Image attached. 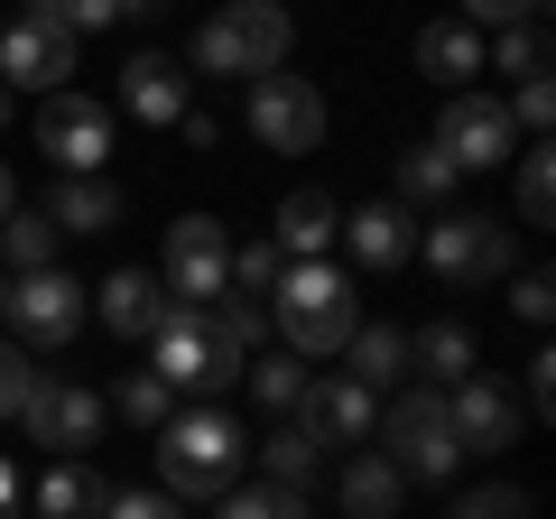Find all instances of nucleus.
<instances>
[{"instance_id": "obj_33", "label": "nucleus", "mask_w": 556, "mask_h": 519, "mask_svg": "<svg viewBox=\"0 0 556 519\" xmlns=\"http://www.w3.org/2000/svg\"><path fill=\"white\" fill-rule=\"evenodd\" d=\"M130 10H149V0H38V20L65 28V38H84V28H112V20H130Z\"/></svg>"}, {"instance_id": "obj_49", "label": "nucleus", "mask_w": 556, "mask_h": 519, "mask_svg": "<svg viewBox=\"0 0 556 519\" xmlns=\"http://www.w3.org/2000/svg\"><path fill=\"white\" fill-rule=\"evenodd\" d=\"M149 10H159V0H149Z\"/></svg>"}, {"instance_id": "obj_31", "label": "nucleus", "mask_w": 556, "mask_h": 519, "mask_svg": "<svg viewBox=\"0 0 556 519\" xmlns=\"http://www.w3.org/2000/svg\"><path fill=\"white\" fill-rule=\"evenodd\" d=\"M482 65H501V75H519V84L547 75V20H510V28L492 38V56H482Z\"/></svg>"}, {"instance_id": "obj_26", "label": "nucleus", "mask_w": 556, "mask_h": 519, "mask_svg": "<svg viewBox=\"0 0 556 519\" xmlns=\"http://www.w3.org/2000/svg\"><path fill=\"white\" fill-rule=\"evenodd\" d=\"M241 380L260 390L269 418H298V400H306V353H251V362H241Z\"/></svg>"}, {"instance_id": "obj_4", "label": "nucleus", "mask_w": 556, "mask_h": 519, "mask_svg": "<svg viewBox=\"0 0 556 519\" xmlns=\"http://www.w3.org/2000/svg\"><path fill=\"white\" fill-rule=\"evenodd\" d=\"M380 436H390L399 482H455V464H464L455 418H445V390H399V400L380 408Z\"/></svg>"}, {"instance_id": "obj_23", "label": "nucleus", "mask_w": 556, "mask_h": 519, "mask_svg": "<svg viewBox=\"0 0 556 519\" xmlns=\"http://www.w3.org/2000/svg\"><path fill=\"white\" fill-rule=\"evenodd\" d=\"M399 501H408V482H399L390 455H353L343 464V519H399Z\"/></svg>"}, {"instance_id": "obj_2", "label": "nucleus", "mask_w": 556, "mask_h": 519, "mask_svg": "<svg viewBox=\"0 0 556 519\" xmlns=\"http://www.w3.org/2000/svg\"><path fill=\"white\" fill-rule=\"evenodd\" d=\"M278 334H288V353H343L353 343V279H343L334 260H288V279H278L269 298Z\"/></svg>"}, {"instance_id": "obj_3", "label": "nucleus", "mask_w": 556, "mask_h": 519, "mask_svg": "<svg viewBox=\"0 0 556 519\" xmlns=\"http://www.w3.org/2000/svg\"><path fill=\"white\" fill-rule=\"evenodd\" d=\"M288 38H298V20L278 0H232L223 20L195 28V65L204 75H278L288 65Z\"/></svg>"}, {"instance_id": "obj_10", "label": "nucleus", "mask_w": 556, "mask_h": 519, "mask_svg": "<svg viewBox=\"0 0 556 519\" xmlns=\"http://www.w3.org/2000/svg\"><path fill=\"white\" fill-rule=\"evenodd\" d=\"M84 316H93V288L65 279V269H28V279H10V325H20L28 343H47V353L75 343Z\"/></svg>"}, {"instance_id": "obj_12", "label": "nucleus", "mask_w": 556, "mask_h": 519, "mask_svg": "<svg viewBox=\"0 0 556 519\" xmlns=\"http://www.w3.org/2000/svg\"><path fill=\"white\" fill-rule=\"evenodd\" d=\"M93 316L112 325L121 343H159V334H167L177 316H204V306L167 298V288H159V279H139V269H112V279L93 288Z\"/></svg>"}, {"instance_id": "obj_14", "label": "nucleus", "mask_w": 556, "mask_h": 519, "mask_svg": "<svg viewBox=\"0 0 556 519\" xmlns=\"http://www.w3.org/2000/svg\"><path fill=\"white\" fill-rule=\"evenodd\" d=\"M20 418H28V436H38L47 455H84V445L102 436V400L75 390V380H47V371H38V390L20 400Z\"/></svg>"}, {"instance_id": "obj_18", "label": "nucleus", "mask_w": 556, "mask_h": 519, "mask_svg": "<svg viewBox=\"0 0 556 519\" xmlns=\"http://www.w3.org/2000/svg\"><path fill=\"white\" fill-rule=\"evenodd\" d=\"M334 232H343V214H334V195H316V186L278 195V214H269V251L278 260H325Z\"/></svg>"}, {"instance_id": "obj_1", "label": "nucleus", "mask_w": 556, "mask_h": 519, "mask_svg": "<svg viewBox=\"0 0 556 519\" xmlns=\"http://www.w3.org/2000/svg\"><path fill=\"white\" fill-rule=\"evenodd\" d=\"M241 455H251V436H241L214 400L177 408V418L159 427V473H167V492H177V501H223V492H232V473H241Z\"/></svg>"}, {"instance_id": "obj_34", "label": "nucleus", "mask_w": 556, "mask_h": 519, "mask_svg": "<svg viewBox=\"0 0 556 519\" xmlns=\"http://www.w3.org/2000/svg\"><path fill=\"white\" fill-rule=\"evenodd\" d=\"M214 519H316V510H306V492H278V482H260V492H223Z\"/></svg>"}, {"instance_id": "obj_15", "label": "nucleus", "mask_w": 556, "mask_h": 519, "mask_svg": "<svg viewBox=\"0 0 556 519\" xmlns=\"http://www.w3.org/2000/svg\"><path fill=\"white\" fill-rule=\"evenodd\" d=\"M445 418H455V445L464 455H501V445H519V400L501 390L492 371H473V380H455V400H445Z\"/></svg>"}, {"instance_id": "obj_8", "label": "nucleus", "mask_w": 556, "mask_h": 519, "mask_svg": "<svg viewBox=\"0 0 556 519\" xmlns=\"http://www.w3.org/2000/svg\"><path fill=\"white\" fill-rule=\"evenodd\" d=\"M159 288H167V298H186V306H214L223 288H232V241H223V223H214V214H186V223H167Z\"/></svg>"}, {"instance_id": "obj_39", "label": "nucleus", "mask_w": 556, "mask_h": 519, "mask_svg": "<svg viewBox=\"0 0 556 519\" xmlns=\"http://www.w3.org/2000/svg\"><path fill=\"white\" fill-rule=\"evenodd\" d=\"M28 390H38V362H28L20 343H0V418H20Z\"/></svg>"}, {"instance_id": "obj_13", "label": "nucleus", "mask_w": 556, "mask_h": 519, "mask_svg": "<svg viewBox=\"0 0 556 519\" xmlns=\"http://www.w3.org/2000/svg\"><path fill=\"white\" fill-rule=\"evenodd\" d=\"M65 75H75V38L65 28H47L38 10L20 28H0V84L10 93H65Z\"/></svg>"}, {"instance_id": "obj_37", "label": "nucleus", "mask_w": 556, "mask_h": 519, "mask_svg": "<svg viewBox=\"0 0 556 519\" xmlns=\"http://www.w3.org/2000/svg\"><path fill=\"white\" fill-rule=\"evenodd\" d=\"M455 519H529V492L519 482H482V492L455 501Z\"/></svg>"}, {"instance_id": "obj_28", "label": "nucleus", "mask_w": 556, "mask_h": 519, "mask_svg": "<svg viewBox=\"0 0 556 519\" xmlns=\"http://www.w3.org/2000/svg\"><path fill=\"white\" fill-rule=\"evenodd\" d=\"M455 186H464V177H455V159H445L437 140H417L408 159H399V204H445Z\"/></svg>"}, {"instance_id": "obj_17", "label": "nucleus", "mask_w": 556, "mask_h": 519, "mask_svg": "<svg viewBox=\"0 0 556 519\" xmlns=\"http://www.w3.org/2000/svg\"><path fill=\"white\" fill-rule=\"evenodd\" d=\"M334 241H353L362 269H380V279H390V269H408V260H417V214H408V204H353Z\"/></svg>"}, {"instance_id": "obj_42", "label": "nucleus", "mask_w": 556, "mask_h": 519, "mask_svg": "<svg viewBox=\"0 0 556 519\" xmlns=\"http://www.w3.org/2000/svg\"><path fill=\"white\" fill-rule=\"evenodd\" d=\"M102 519H177V501H167V492H112Z\"/></svg>"}, {"instance_id": "obj_38", "label": "nucleus", "mask_w": 556, "mask_h": 519, "mask_svg": "<svg viewBox=\"0 0 556 519\" xmlns=\"http://www.w3.org/2000/svg\"><path fill=\"white\" fill-rule=\"evenodd\" d=\"M501 112H510V130H529V140H538V130L556 121V84L529 75V84H519V102H501Z\"/></svg>"}, {"instance_id": "obj_6", "label": "nucleus", "mask_w": 556, "mask_h": 519, "mask_svg": "<svg viewBox=\"0 0 556 519\" xmlns=\"http://www.w3.org/2000/svg\"><path fill=\"white\" fill-rule=\"evenodd\" d=\"M149 371H159L177 400H214V390H232V380H241V353L223 334H204V316H177L159 343H149Z\"/></svg>"}, {"instance_id": "obj_20", "label": "nucleus", "mask_w": 556, "mask_h": 519, "mask_svg": "<svg viewBox=\"0 0 556 519\" xmlns=\"http://www.w3.org/2000/svg\"><path fill=\"white\" fill-rule=\"evenodd\" d=\"M102 501L112 492H102V473L84 455H65V464L38 473V519H102Z\"/></svg>"}, {"instance_id": "obj_45", "label": "nucleus", "mask_w": 556, "mask_h": 519, "mask_svg": "<svg viewBox=\"0 0 556 519\" xmlns=\"http://www.w3.org/2000/svg\"><path fill=\"white\" fill-rule=\"evenodd\" d=\"M0 519H20V473L0 464Z\"/></svg>"}, {"instance_id": "obj_19", "label": "nucleus", "mask_w": 556, "mask_h": 519, "mask_svg": "<svg viewBox=\"0 0 556 519\" xmlns=\"http://www.w3.org/2000/svg\"><path fill=\"white\" fill-rule=\"evenodd\" d=\"M121 102H130V121H149V130H177V112H186V65L177 56H130L121 65Z\"/></svg>"}, {"instance_id": "obj_47", "label": "nucleus", "mask_w": 556, "mask_h": 519, "mask_svg": "<svg viewBox=\"0 0 556 519\" xmlns=\"http://www.w3.org/2000/svg\"><path fill=\"white\" fill-rule=\"evenodd\" d=\"M10 112H20V93H10V84H0V130H10Z\"/></svg>"}, {"instance_id": "obj_9", "label": "nucleus", "mask_w": 556, "mask_h": 519, "mask_svg": "<svg viewBox=\"0 0 556 519\" xmlns=\"http://www.w3.org/2000/svg\"><path fill=\"white\" fill-rule=\"evenodd\" d=\"M38 149L65 167V177H102V159H112V102H93V93H47V112H38Z\"/></svg>"}, {"instance_id": "obj_43", "label": "nucleus", "mask_w": 556, "mask_h": 519, "mask_svg": "<svg viewBox=\"0 0 556 519\" xmlns=\"http://www.w3.org/2000/svg\"><path fill=\"white\" fill-rule=\"evenodd\" d=\"M547 408H556V353H538L529 362V418H547Z\"/></svg>"}, {"instance_id": "obj_32", "label": "nucleus", "mask_w": 556, "mask_h": 519, "mask_svg": "<svg viewBox=\"0 0 556 519\" xmlns=\"http://www.w3.org/2000/svg\"><path fill=\"white\" fill-rule=\"evenodd\" d=\"M112 400H121V418H130V427H167V418H177V390H167L159 371H121Z\"/></svg>"}, {"instance_id": "obj_40", "label": "nucleus", "mask_w": 556, "mask_h": 519, "mask_svg": "<svg viewBox=\"0 0 556 519\" xmlns=\"http://www.w3.org/2000/svg\"><path fill=\"white\" fill-rule=\"evenodd\" d=\"M510 316H519V325H547V316H556L547 269H519V279H510Z\"/></svg>"}, {"instance_id": "obj_36", "label": "nucleus", "mask_w": 556, "mask_h": 519, "mask_svg": "<svg viewBox=\"0 0 556 519\" xmlns=\"http://www.w3.org/2000/svg\"><path fill=\"white\" fill-rule=\"evenodd\" d=\"M556 214V177H547V149L519 159V223H547Z\"/></svg>"}, {"instance_id": "obj_25", "label": "nucleus", "mask_w": 556, "mask_h": 519, "mask_svg": "<svg viewBox=\"0 0 556 519\" xmlns=\"http://www.w3.org/2000/svg\"><path fill=\"white\" fill-rule=\"evenodd\" d=\"M408 371H427V390L473 380V334H464V325H427V334H408Z\"/></svg>"}, {"instance_id": "obj_21", "label": "nucleus", "mask_w": 556, "mask_h": 519, "mask_svg": "<svg viewBox=\"0 0 556 519\" xmlns=\"http://www.w3.org/2000/svg\"><path fill=\"white\" fill-rule=\"evenodd\" d=\"M343 353H353V371H343V380H362L371 400L408 380V334H399V325H353V343H343Z\"/></svg>"}, {"instance_id": "obj_41", "label": "nucleus", "mask_w": 556, "mask_h": 519, "mask_svg": "<svg viewBox=\"0 0 556 519\" xmlns=\"http://www.w3.org/2000/svg\"><path fill=\"white\" fill-rule=\"evenodd\" d=\"M510 20H547V0H464V28H510Z\"/></svg>"}, {"instance_id": "obj_5", "label": "nucleus", "mask_w": 556, "mask_h": 519, "mask_svg": "<svg viewBox=\"0 0 556 519\" xmlns=\"http://www.w3.org/2000/svg\"><path fill=\"white\" fill-rule=\"evenodd\" d=\"M417 251L445 288H492L510 269V223L501 214H445V223H417Z\"/></svg>"}, {"instance_id": "obj_35", "label": "nucleus", "mask_w": 556, "mask_h": 519, "mask_svg": "<svg viewBox=\"0 0 556 519\" xmlns=\"http://www.w3.org/2000/svg\"><path fill=\"white\" fill-rule=\"evenodd\" d=\"M278 279H288V260H278L269 241H241V251H232V298H260V306H269Z\"/></svg>"}, {"instance_id": "obj_11", "label": "nucleus", "mask_w": 556, "mask_h": 519, "mask_svg": "<svg viewBox=\"0 0 556 519\" xmlns=\"http://www.w3.org/2000/svg\"><path fill=\"white\" fill-rule=\"evenodd\" d=\"M437 149L455 159V177H473V167H501L519 149V130H510V112H501L492 93H455L437 112Z\"/></svg>"}, {"instance_id": "obj_24", "label": "nucleus", "mask_w": 556, "mask_h": 519, "mask_svg": "<svg viewBox=\"0 0 556 519\" xmlns=\"http://www.w3.org/2000/svg\"><path fill=\"white\" fill-rule=\"evenodd\" d=\"M417 75H437V84H464V75H482V28H464V20L417 28Z\"/></svg>"}, {"instance_id": "obj_29", "label": "nucleus", "mask_w": 556, "mask_h": 519, "mask_svg": "<svg viewBox=\"0 0 556 519\" xmlns=\"http://www.w3.org/2000/svg\"><path fill=\"white\" fill-rule=\"evenodd\" d=\"M204 334H223L241 362H251V353H260V334H269V306H260V298H232V288H223V298L204 306Z\"/></svg>"}, {"instance_id": "obj_7", "label": "nucleus", "mask_w": 556, "mask_h": 519, "mask_svg": "<svg viewBox=\"0 0 556 519\" xmlns=\"http://www.w3.org/2000/svg\"><path fill=\"white\" fill-rule=\"evenodd\" d=\"M251 140L260 149H278V159H298V149H316L325 140V93L306 75H251Z\"/></svg>"}, {"instance_id": "obj_16", "label": "nucleus", "mask_w": 556, "mask_h": 519, "mask_svg": "<svg viewBox=\"0 0 556 519\" xmlns=\"http://www.w3.org/2000/svg\"><path fill=\"white\" fill-rule=\"evenodd\" d=\"M298 427H306V436H316V445H362V436H371V427H380V400H371V390H362V380H306V400H298Z\"/></svg>"}, {"instance_id": "obj_46", "label": "nucleus", "mask_w": 556, "mask_h": 519, "mask_svg": "<svg viewBox=\"0 0 556 519\" xmlns=\"http://www.w3.org/2000/svg\"><path fill=\"white\" fill-rule=\"evenodd\" d=\"M10 214H20V186H10V167H0V223H10Z\"/></svg>"}, {"instance_id": "obj_27", "label": "nucleus", "mask_w": 556, "mask_h": 519, "mask_svg": "<svg viewBox=\"0 0 556 519\" xmlns=\"http://www.w3.org/2000/svg\"><path fill=\"white\" fill-rule=\"evenodd\" d=\"M260 464H269L278 492H306V482H316V464H325V445L306 436L298 418H278V427H269V445H260Z\"/></svg>"}, {"instance_id": "obj_48", "label": "nucleus", "mask_w": 556, "mask_h": 519, "mask_svg": "<svg viewBox=\"0 0 556 519\" xmlns=\"http://www.w3.org/2000/svg\"><path fill=\"white\" fill-rule=\"evenodd\" d=\"M0 316H10V269H0Z\"/></svg>"}, {"instance_id": "obj_44", "label": "nucleus", "mask_w": 556, "mask_h": 519, "mask_svg": "<svg viewBox=\"0 0 556 519\" xmlns=\"http://www.w3.org/2000/svg\"><path fill=\"white\" fill-rule=\"evenodd\" d=\"M177 140H186V149H214V112H195V102H186V112H177Z\"/></svg>"}, {"instance_id": "obj_30", "label": "nucleus", "mask_w": 556, "mask_h": 519, "mask_svg": "<svg viewBox=\"0 0 556 519\" xmlns=\"http://www.w3.org/2000/svg\"><path fill=\"white\" fill-rule=\"evenodd\" d=\"M0 251H10V269H20V279H28V269H56V223L20 204V214L0 223Z\"/></svg>"}, {"instance_id": "obj_22", "label": "nucleus", "mask_w": 556, "mask_h": 519, "mask_svg": "<svg viewBox=\"0 0 556 519\" xmlns=\"http://www.w3.org/2000/svg\"><path fill=\"white\" fill-rule=\"evenodd\" d=\"M47 223H56V232H112L121 223V186L112 177H65L56 195H47Z\"/></svg>"}]
</instances>
